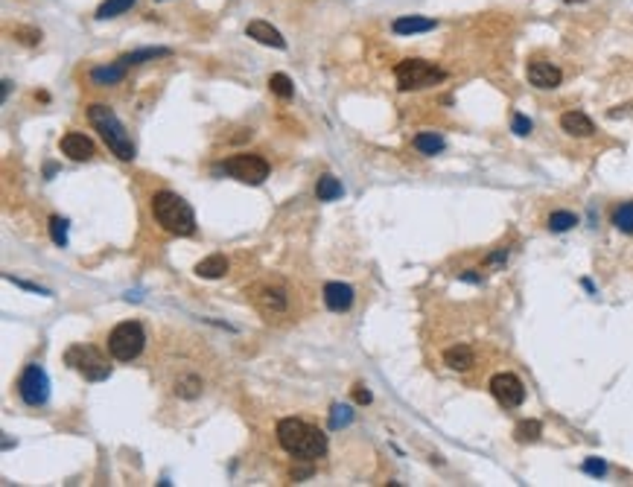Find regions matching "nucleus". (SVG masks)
<instances>
[{
  "label": "nucleus",
  "mask_w": 633,
  "mask_h": 487,
  "mask_svg": "<svg viewBox=\"0 0 633 487\" xmlns=\"http://www.w3.org/2000/svg\"><path fill=\"white\" fill-rule=\"evenodd\" d=\"M278 444L295 461H315L327 452V435L298 418H283L278 423Z\"/></svg>",
  "instance_id": "1"
},
{
  "label": "nucleus",
  "mask_w": 633,
  "mask_h": 487,
  "mask_svg": "<svg viewBox=\"0 0 633 487\" xmlns=\"http://www.w3.org/2000/svg\"><path fill=\"white\" fill-rule=\"evenodd\" d=\"M321 298H324V304H327L330 312H348V309L353 306L356 292H353V286H348V283L333 280V283H327V286L321 289Z\"/></svg>",
  "instance_id": "12"
},
{
  "label": "nucleus",
  "mask_w": 633,
  "mask_h": 487,
  "mask_svg": "<svg viewBox=\"0 0 633 487\" xmlns=\"http://www.w3.org/2000/svg\"><path fill=\"white\" fill-rule=\"evenodd\" d=\"M438 27L435 18H423V15H400L394 18L392 23V33L394 35H418V33H429Z\"/></svg>",
  "instance_id": "15"
},
{
  "label": "nucleus",
  "mask_w": 633,
  "mask_h": 487,
  "mask_svg": "<svg viewBox=\"0 0 633 487\" xmlns=\"http://www.w3.org/2000/svg\"><path fill=\"white\" fill-rule=\"evenodd\" d=\"M146 345V333L140 321H120L111 333H108V353L117 362H132L143 353Z\"/></svg>",
  "instance_id": "5"
},
{
  "label": "nucleus",
  "mask_w": 633,
  "mask_h": 487,
  "mask_svg": "<svg viewBox=\"0 0 633 487\" xmlns=\"http://www.w3.org/2000/svg\"><path fill=\"white\" fill-rule=\"evenodd\" d=\"M62 152L70 158V161H91L93 158V143L91 137H85L82 132H67L62 137Z\"/></svg>",
  "instance_id": "13"
},
{
  "label": "nucleus",
  "mask_w": 633,
  "mask_h": 487,
  "mask_svg": "<svg viewBox=\"0 0 633 487\" xmlns=\"http://www.w3.org/2000/svg\"><path fill=\"white\" fill-rule=\"evenodd\" d=\"M315 196H319V202H336L345 196V187L336 176H321L319 184H315Z\"/></svg>",
  "instance_id": "21"
},
{
  "label": "nucleus",
  "mask_w": 633,
  "mask_h": 487,
  "mask_svg": "<svg viewBox=\"0 0 633 487\" xmlns=\"http://www.w3.org/2000/svg\"><path fill=\"white\" fill-rule=\"evenodd\" d=\"M135 4H137V0H103V4H100V9H96V18H100V21L117 18V15L129 12V9L135 6Z\"/></svg>",
  "instance_id": "24"
},
{
  "label": "nucleus",
  "mask_w": 633,
  "mask_h": 487,
  "mask_svg": "<svg viewBox=\"0 0 633 487\" xmlns=\"http://www.w3.org/2000/svg\"><path fill=\"white\" fill-rule=\"evenodd\" d=\"M575 225H578V216L569 213V210H554L549 216V231H554V234H564V231H569Z\"/></svg>",
  "instance_id": "27"
},
{
  "label": "nucleus",
  "mask_w": 633,
  "mask_h": 487,
  "mask_svg": "<svg viewBox=\"0 0 633 487\" xmlns=\"http://www.w3.org/2000/svg\"><path fill=\"white\" fill-rule=\"evenodd\" d=\"M613 225L625 234H633V202H625L613 210Z\"/></svg>",
  "instance_id": "29"
},
{
  "label": "nucleus",
  "mask_w": 633,
  "mask_h": 487,
  "mask_svg": "<svg viewBox=\"0 0 633 487\" xmlns=\"http://www.w3.org/2000/svg\"><path fill=\"white\" fill-rule=\"evenodd\" d=\"M164 56H173V50H169V47H143V50H132L126 56H120L117 62H123L126 67H135V64L152 62V59H164Z\"/></svg>",
  "instance_id": "19"
},
{
  "label": "nucleus",
  "mask_w": 633,
  "mask_h": 487,
  "mask_svg": "<svg viewBox=\"0 0 633 487\" xmlns=\"http://www.w3.org/2000/svg\"><path fill=\"white\" fill-rule=\"evenodd\" d=\"M353 400H356V406H368L374 397H371V391H368L365 385H356V388H353Z\"/></svg>",
  "instance_id": "35"
},
{
  "label": "nucleus",
  "mask_w": 633,
  "mask_h": 487,
  "mask_svg": "<svg viewBox=\"0 0 633 487\" xmlns=\"http://www.w3.org/2000/svg\"><path fill=\"white\" fill-rule=\"evenodd\" d=\"M15 38L21 44H38L41 41V30H33V27H18L15 30Z\"/></svg>",
  "instance_id": "33"
},
{
  "label": "nucleus",
  "mask_w": 633,
  "mask_h": 487,
  "mask_svg": "<svg viewBox=\"0 0 633 487\" xmlns=\"http://www.w3.org/2000/svg\"><path fill=\"white\" fill-rule=\"evenodd\" d=\"M0 85H4V100H6V96H9V91H12V82H9V79H4Z\"/></svg>",
  "instance_id": "39"
},
{
  "label": "nucleus",
  "mask_w": 633,
  "mask_h": 487,
  "mask_svg": "<svg viewBox=\"0 0 633 487\" xmlns=\"http://www.w3.org/2000/svg\"><path fill=\"white\" fill-rule=\"evenodd\" d=\"M219 169H225L231 178H236L242 184H251V187H257L269 178V161H266L263 155H251V152H239V155L225 158Z\"/></svg>",
  "instance_id": "7"
},
{
  "label": "nucleus",
  "mask_w": 633,
  "mask_h": 487,
  "mask_svg": "<svg viewBox=\"0 0 633 487\" xmlns=\"http://www.w3.org/2000/svg\"><path fill=\"white\" fill-rule=\"evenodd\" d=\"M126 64L123 62H111V64H100V67H93L88 76H91V82L93 85H117V82H123L126 79Z\"/></svg>",
  "instance_id": "17"
},
{
  "label": "nucleus",
  "mask_w": 633,
  "mask_h": 487,
  "mask_svg": "<svg viewBox=\"0 0 633 487\" xmlns=\"http://www.w3.org/2000/svg\"><path fill=\"white\" fill-rule=\"evenodd\" d=\"M64 362L76 374H82L88 382H106L111 377L108 359L100 350H96V348H91V345H73V348H67Z\"/></svg>",
  "instance_id": "6"
},
{
  "label": "nucleus",
  "mask_w": 633,
  "mask_h": 487,
  "mask_svg": "<svg viewBox=\"0 0 633 487\" xmlns=\"http://www.w3.org/2000/svg\"><path fill=\"white\" fill-rule=\"evenodd\" d=\"M461 277H464V280H470V283H479V280H481V277H479V275H473V272H464Z\"/></svg>",
  "instance_id": "38"
},
{
  "label": "nucleus",
  "mask_w": 633,
  "mask_h": 487,
  "mask_svg": "<svg viewBox=\"0 0 633 487\" xmlns=\"http://www.w3.org/2000/svg\"><path fill=\"white\" fill-rule=\"evenodd\" d=\"M491 394L496 397L499 406H505V408H517V406L525 403V385H523L520 377L502 371V374H494V377H491Z\"/></svg>",
  "instance_id": "9"
},
{
  "label": "nucleus",
  "mask_w": 633,
  "mask_h": 487,
  "mask_svg": "<svg viewBox=\"0 0 633 487\" xmlns=\"http://www.w3.org/2000/svg\"><path fill=\"white\" fill-rule=\"evenodd\" d=\"M257 306H260V312L263 315H283L286 309H289V295H286V289L283 286H272V283H266V286H260L257 289Z\"/></svg>",
  "instance_id": "11"
},
{
  "label": "nucleus",
  "mask_w": 633,
  "mask_h": 487,
  "mask_svg": "<svg viewBox=\"0 0 633 487\" xmlns=\"http://www.w3.org/2000/svg\"><path fill=\"white\" fill-rule=\"evenodd\" d=\"M18 397L27 406H33V408H38V406H44L47 400H50V379H47L41 365L30 362L27 368L21 371V377H18Z\"/></svg>",
  "instance_id": "8"
},
{
  "label": "nucleus",
  "mask_w": 633,
  "mask_h": 487,
  "mask_svg": "<svg viewBox=\"0 0 633 487\" xmlns=\"http://www.w3.org/2000/svg\"><path fill=\"white\" fill-rule=\"evenodd\" d=\"M415 149L421 152V155H438V152H444L447 149V140L441 137V134H435V132H421V134H415Z\"/></svg>",
  "instance_id": "22"
},
{
  "label": "nucleus",
  "mask_w": 633,
  "mask_h": 487,
  "mask_svg": "<svg viewBox=\"0 0 633 487\" xmlns=\"http://www.w3.org/2000/svg\"><path fill=\"white\" fill-rule=\"evenodd\" d=\"M525 76H528V82L534 85V88H543V91H552V88H557L564 82V73H561V67H554L552 62H528V67H525Z\"/></svg>",
  "instance_id": "10"
},
{
  "label": "nucleus",
  "mask_w": 633,
  "mask_h": 487,
  "mask_svg": "<svg viewBox=\"0 0 633 487\" xmlns=\"http://www.w3.org/2000/svg\"><path fill=\"white\" fill-rule=\"evenodd\" d=\"M152 216L155 222L173 236H193L196 234V213L173 190H158L152 196Z\"/></svg>",
  "instance_id": "2"
},
{
  "label": "nucleus",
  "mask_w": 633,
  "mask_h": 487,
  "mask_svg": "<svg viewBox=\"0 0 633 487\" xmlns=\"http://www.w3.org/2000/svg\"><path fill=\"white\" fill-rule=\"evenodd\" d=\"M353 423V406L348 403H336L330 408V429H345Z\"/></svg>",
  "instance_id": "26"
},
{
  "label": "nucleus",
  "mask_w": 633,
  "mask_h": 487,
  "mask_svg": "<svg viewBox=\"0 0 633 487\" xmlns=\"http://www.w3.org/2000/svg\"><path fill=\"white\" fill-rule=\"evenodd\" d=\"M581 470L587 473V476H595V479H601L604 473H607V464H604V458H587L581 464Z\"/></svg>",
  "instance_id": "32"
},
{
  "label": "nucleus",
  "mask_w": 633,
  "mask_h": 487,
  "mask_svg": "<svg viewBox=\"0 0 633 487\" xmlns=\"http://www.w3.org/2000/svg\"><path fill=\"white\" fill-rule=\"evenodd\" d=\"M312 473H315V467H312V461H309V464H307V467H292V470H289V476H292V479H295V481H301V479H309Z\"/></svg>",
  "instance_id": "36"
},
{
  "label": "nucleus",
  "mask_w": 633,
  "mask_h": 487,
  "mask_svg": "<svg viewBox=\"0 0 633 487\" xmlns=\"http://www.w3.org/2000/svg\"><path fill=\"white\" fill-rule=\"evenodd\" d=\"M269 88H272L275 96H280V100H292V93H295V85H292V79L286 76V73H272Z\"/></svg>",
  "instance_id": "28"
},
{
  "label": "nucleus",
  "mask_w": 633,
  "mask_h": 487,
  "mask_svg": "<svg viewBox=\"0 0 633 487\" xmlns=\"http://www.w3.org/2000/svg\"><path fill=\"white\" fill-rule=\"evenodd\" d=\"M394 76H397L400 91H421V88L441 85L447 79V70L426 62V59H403L394 67Z\"/></svg>",
  "instance_id": "4"
},
{
  "label": "nucleus",
  "mask_w": 633,
  "mask_h": 487,
  "mask_svg": "<svg viewBox=\"0 0 633 487\" xmlns=\"http://www.w3.org/2000/svg\"><path fill=\"white\" fill-rule=\"evenodd\" d=\"M196 275L205 277V280H219V277H225V275H228V260H225L222 254H210V257H205V260L196 265Z\"/></svg>",
  "instance_id": "18"
},
{
  "label": "nucleus",
  "mask_w": 633,
  "mask_h": 487,
  "mask_svg": "<svg viewBox=\"0 0 633 487\" xmlns=\"http://www.w3.org/2000/svg\"><path fill=\"white\" fill-rule=\"evenodd\" d=\"M531 120L525 117V114H520V111H514V117H511V132L514 134H520V137H525V134H531Z\"/></svg>",
  "instance_id": "31"
},
{
  "label": "nucleus",
  "mask_w": 633,
  "mask_h": 487,
  "mask_svg": "<svg viewBox=\"0 0 633 487\" xmlns=\"http://www.w3.org/2000/svg\"><path fill=\"white\" fill-rule=\"evenodd\" d=\"M246 33H249V38H254L257 44L275 47V50H286V38L272 27V23H266V21H249Z\"/></svg>",
  "instance_id": "14"
},
{
  "label": "nucleus",
  "mask_w": 633,
  "mask_h": 487,
  "mask_svg": "<svg viewBox=\"0 0 633 487\" xmlns=\"http://www.w3.org/2000/svg\"><path fill=\"white\" fill-rule=\"evenodd\" d=\"M88 120H91V126L100 132V137L106 140V146H108V149L120 161H135V143H132L126 126L120 123L117 114L108 105H103V103L88 105Z\"/></svg>",
  "instance_id": "3"
},
{
  "label": "nucleus",
  "mask_w": 633,
  "mask_h": 487,
  "mask_svg": "<svg viewBox=\"0 0 633 487\" xmlns=\"http://www.w3.org/2000/svg\"><path fill=\"white\" fill-rule=\"evenodd\" d=\"M67 219L64 216H50V239L56 242L59 248H64L67 246Z\"/></svg>",
  "instance_id": "30"
},
{
  "label": "nucleus",
  "mask_w": 633,
  "mask_h": 487,
  "mask_svg": "<svg viewBox=\"0 0 633 487\" xmlns=\"http://www.w3.org/2000/svg\"><path fill=\"white\" fill-rule=\"evenodd\" d=\"M566 4H583V0H566Z\"/></svg>",
  "instance_id": "40"
},
{
  "label": "nucleus",
  "mask_w": 633,
  "mask_h": 487,
  "mask_svg": "<svg viewBox=\"0 0 633 487\" xmlns=\"http://www.w3.org/2000/svg\"><path fill=\"white\" fill-rule=\"evenodd\" d=\"M444 362L450 365L452 371H467V368H473L476 353H473V348H467V345H455V348H450V350L444 353Z\"/></svg>",
  "instance_id": "20"
},
{
  "label": "nucleus",
  "mask_w": 633,
  "mask_h": 487,
  "mask_svg": "<svg viewBox=\"0 0 633 487\" xmlns=\"http://www.w3.org/2000/svg\"><path fill=\"white\" fill-rule=\"evenodd\" d=\"M540 435H543V423L540 420H520L517 429H514V437L520 444H534Z\"/></svg>",
  "instance_id": "25"
},
{
  "label": "nucleus",
  "mask_w": 633,
  "mask_h": 487,
  "mask_svg": "<svg viewBox=\"0 0 633 487\" xmlns=\"http://www.w3.org/2000/svg\"><path fill=\"white\" fill-rule=\"evenodd\" d=\"M176 394H178L181 400H196V397L202 394V379H199L196 374L178 377V382H176Z\"/></svg>",
  "instance_id": "23"
},
{
  "label": "nucleus",
  "mask_w": 633,
  "mask_h": 487,
  "mask_svg": "<svg viewBox=\"0 0 633 487\" xmlns=\"http://www.w3.org/2000/svg\"><path fill=\"white\" fill-rule=\"evenodd\" d=\"M6 280L15 283V286H21V289H27V292H35V295H47V298H50V289H41V286H35V283L21 280V277H6Z\"/></svg>",
  "instance_id": "34"
},
{
  "label": "nucleus",
  "mask_w": 633,
  "mask_h": 487,
  "mask_svg": "<svg viewBox=\"0 0 633 487\" xmlns=\"http://www.w3.org/2000/svg\"><path fill=\"white\" fill-rule=\"evenodd\" d=\"M561 129L566 134H572V137H590V134H595V123L583 111H566L561 117Z\"/></svg>",
  "instance_id": "16"
},
{
  "label": "nucleus",
  "mask_w": 633,
  "mask_h": 487,
  "mask_svg": "<svg viewBox=\"0 0 633 487\" xmlns=\"http://www.w3.org/2000/svg\"><path fill=\"white\" fill-rule=\"evenodd\" d=\"M505 257H508V248H499L496 254H491V257H488V260H484V263H488V265H496V263H502Z\"/></svg>",
  "instance_id": "37"
}]
</instances>
